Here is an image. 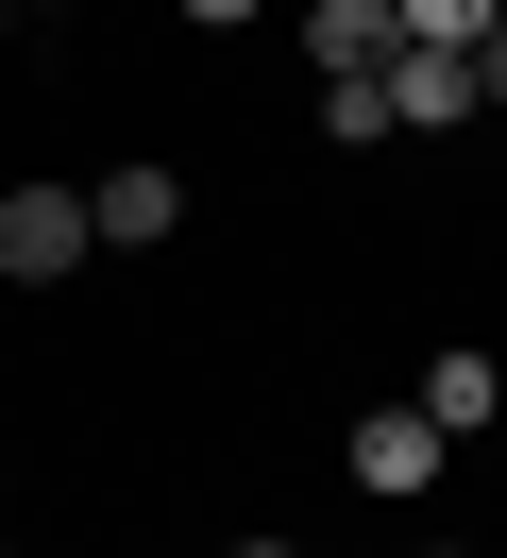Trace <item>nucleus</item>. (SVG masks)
Segmentation results:
<instances>
[{
	"instance_id": "obj_11",
	"label": "nucleus",
	"mask_w": 507,
	"mask_h": 558,
	"mask_svg": "<svg viewBox=\"0 0 507 558\" xmlns=\"http://www.w3.org/2000/svg\"><path fill=\"white\" fill-rule=\"evenodd\" d=\"M423 558H457V542H423Z\"/></svg>"
},
{
	"instance_id": "obj_12",
	"label": "nucleus",
	"mask_w": 507,
	"mask_h": 558,
	"mask_svg": "<svg viewBox=\"0 0 507 558\" xmlns=\"http://www.w3.org/2000/svg\"><path fill=\"white\" fill-rule=\"evenodd\" d=\"M0 558H17V542H0Z\"/></svg>"
},
{
	"instance_id": "obj_8",
	"label": "nucleus",
	"mask_w": 507,
	"mask_h": 558,
	"mask_svg": "<svg viewBox=\"0 0 507 558\" xmlns=\"http://www.w3.org/2000/svg\"><path fill=\"white\" fill-rule=\"evenodd\" d=\"M322 136H338V153H372V136H389V102H372V69H338V85H322Z\"/></svg>"
},
{
	"instance_id": "obj_6",
	"label": "nucleus",
	"mask_w": 507,
	"mask_h": 558,
	"mask_svg": "<svg viewBox=\"0 0 507 558\" xmlns=\"http://www.w3.org/2000/svg\"><path fill=\"white\" fill-rule=\"evenodd\" d=\"M491 407H507V373H491V355L457 339V355H439V373H423V423H439V440H473V423H491Z\"/></svg>"
},
{
	"instance_id": "obj_4",
	"label": "nucleus",
	"mask_w": 507,
	"mask_h": 558,
	"mask_svg": "<svg viewBox=\"0 0 507 558\" xmlns=\"http://www.w3.org/2000/svg\"><path fill=\"white\" fill-rule=\"evenodd\" d=\"M423 474H439V423L423 407H372L355 423V490H423Z\"/></svg>"
},
{
	"instance_id": "obj_7",
	"label": "nucleus",
	"mask_w": 507,
	"mask_h": 558,
	"mask_svg": "<svg viewBox=\"0 0 507 558\" xmlns=\"http://www.w3.org/2000/svg\"><path fill=\"white\" fill-rule=\"evenodd\" d=\"M491 17H507V0H389V35H406V51H473Z\"/></svg>"
},
{
	"instance_id": "obj_10",
	"label": "nucleus",
	"mask_w": 507,
	"mask_h": 558,
	"mask_svg": "<svg viewBox=\"0 0 507 558\" xmlns=\"http://www.w3.org/2000/svg\"><path fill=\"white\" fill-rule=\"evenodd\" d=\"M237 558H304V542H237Z\"/></svg>"
},
{
	"instance_id": "obj_2",
	"label": "nucleus",
	"mask_w": 507,
	"mask_h": 558,
	"mask_svg": "<svg viewBox=\"0 0 507 558\" xmlns=\"http://www.w3.org/2000/svg\"><path fill=\"white\" fill-rule=\"evenodd\" d=\"M372 102H389V136H457V119H491V102H473V51H389Z\"/></svg>"
},
{
	"instance_id": "obj_9",
	"label": "nucleus",
	"mask_w": 507,
	"mask_h": 558,
	"mask_svg": "<svg viewBox=\"0 0 507 558\" xmlns=\"http://www.w3.org/2000/svg\"><path fill=\"white\" fill-rule=\"evenodd\" d=\"M169 17H203V35H237V17H270V0H169Z\"/></svg>"
},
{
	"instance_id": "obj_3",
	"label": "nucleus",
	"mask_w": 507,
	"mask_h": 558,
	"mask_svg": "<svg viewBox=\"0 0 507 558\" xmlns=\"http://www.w3.org/2000/svg\"><path fill=\"white\" fill-rule=\"evenodd\" d=\"M169 220H186V186H169V170H101V186H85V238H101V254H153Z\"/></svg>"
},
{
	"instance_id": "obj_5",
	"label": "nucleus",
	"mask_w": 507,
	"mask_h": 558,
	"mask_svg": "<svg viewBox=\"0 0 507 558\" xmlns=\"http://www.w3.org/2000/svg\"><path fill=\"white\" fill-rule=\"evenodd\" d=\"M304 51H322V85H338V69H389L406 35H389V0H304Z\"/></svg>"
},
{
	"instance_id": "obj_1",
	"label": "nucleus",
	"mask_w": 507,
	"mask_h": 558,
	"mask_svg": "<svg viewBox=\"0 0 507 558\" xmlns=\"http://www.w3.org/2000/svg\"><path fill=\"white\" fill-rule=\"evenodd\" d=\"M85 186H0V271H17V288H51V271H85Z\"/></svg>"
}]
</instances>
